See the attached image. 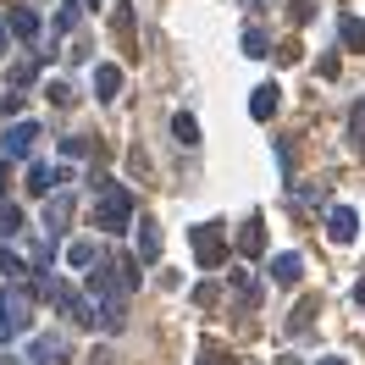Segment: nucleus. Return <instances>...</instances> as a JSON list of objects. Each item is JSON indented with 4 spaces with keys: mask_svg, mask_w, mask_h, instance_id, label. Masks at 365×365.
Listing matches in <instances>:
<instances>
[{
    "mask_svg": "<svg viewBox=\"0 0 365 365\" xmlns=\"http://www.w3.org/2000/svg\"><path fill=\"white\" fill-rule=\"evenodd\" d=\"M327 232H332V244H354V238H360V216H354L349 205H338L332 216H327Z\"/></svg>",
    "mask_w": 365,
    "mask_h": 365,
    "instance_id": "obj_8",
    "label": "nucleus"
},
{
    "mask_svg": "<svg viewBox=\"0 0 365 365\" xmlns=\"http://www.w3.org/2000/svg\"><path fill=\"white\" fill-rule=\"evenodd\" d=\"M6 28H11L17 39H28V45H34V39H39V11H28V6H11V11H6Z\"/></svg>",
    "mask_w": 365,
    "mask_h": 365,
    "instance_id": "obj_12",
    "label": "nucleus"
},
{
    "mask_svg": "<svg viewBox=\"0 0 365 365\" xmlns=\"http://www.w3.org/2000/svg\"><path fill=\"white\" fill-rule=\"evenodd\" d=\"M299 56H304V45H294V39L277 45V61H282V67H299Z\"/></svg>",
    "mask_w": 365,
    "mask_h": 365,
    "instance_id": "obj_29",
    "label": "nucleus"
},
{
    "mask_svg": "<svg viewBox=\"0 0 365 365\" xmlns=\"http://www.w3.org/2000/svg\"><path fill=\"white\" fill-rule=\"evenodd\" d=\"M34 138H39V122H17L11 133H6V160H23L34 150Z\"/></svg>",
    "mask_w": 365,
    "mask_h": 365,
    "instance_id": "obj_11",
    "label": "nucleus"
},
{
    "mask_svg": "<svg viewBox=\"0 0 365 365\" xmlns=\"http://www.w3.org/2000/svg\"><path fill=\"white\" fill-rule=\"evenodd\" d=\"M244 6H250V11H260V6H266V0H244Z\"/></svg>",
    "mask_w": 365,
    "mask_h": 365,
    "instance_id": "obj_37",
    "label": "nucleus"
},
{
    "mask_svg": "<svg viewBox=\"0 0 365 365\" xmlns=\"http://www.w3.org/2000/svg\"><path fill=\"white\" fill-rule=\"evenodd\" d=\"M23 232V210L17 205H0V238H17Z\"/></svg>",
    "mask_w": 365,
    "mask_h": 365,
    "instance_id": "obj_26",
    "label": "nucleus"
},
{
    "mask_svg": "<svg viewBox=\"0 0 365 365\" xmlns=\"http://www.w3.org/2000/svg\"><path fill=\"white\" fill-rule=\"evenodd\" d=\"M50 188H56V166L34 160V166H28V194H50Z\"/></svg>",
    "mask_w": 365,
    "mask_h": 365,
    "instance_id": "obj_17",
    "label": "nucleus"
},
{
    "mask_svg": "<svg viewBox=\"0 0 365 365\" xmlns=\"http://www.w3.org/2000/svg\"><path fill=\"white\" fill-rule=\"evenodd\" d=\"M299 272H304V266H299V255H277V260H272V282H277V288H294Z\"/></svg>",
    "mask_w": 365,
    "mask_h": 365,
    "instance_id": "obj_15",
    "label": "nucleus"
},
{
    "mask_svg": "<svg viewBox=\"0 0 365 365\" xmlns=\"http://www.w3.org/2000/svg\"><path fill=\"white\" fill-rule=\"evenodd\" d=\"M277 106H282V89H277V83H260V89L250 94V116L255 122H272Z\"/></svg>",
    "mask_w": 365,
    "mask_h": 365,
    "instance_id": "obj_10",
    "label": "nucleus"
},
{
    "mask_svg": "<svg viewBox=\"0 0 365 365\" xmlns=\"http://www.w3.org/2000/svg\"><path fill=\"white\" fill-rule=\"evenodd\" d=\"M338 34H343V50H365V17H343Z\"/></svg>",
    "mask_w": 365,
    "mask_h": 365,
    "instance_id": "obj_19",
    "label": "nucleus"
},
{
    "mask_svg": "<svg viewBox=\"0 0 365 365\" xmlns=\"http://www.w3.org/2000/svg\"><path fill=\"white\" fill-rule=\"evenodd\" d=\"M67 222H72V194H67V188L45 194V238H50V244L67 232Z\"/></svg>",
    "mask_w": 365,
    "mask_h": 365,
    "instance_id": "obj_6",
    "label": "nucleus"
},
{
    "mask_svg": "<svg viewBox=\"0 0 365 365\" xmlns=\"http://www.w3.org/2000/svg\"><path fill=\"white\" fill-rule=\"evenodd\" d=\"M78 17H83V0H61V17H56V34L78 28Z\"/></svg>",
    "mask_w": 365,
    "mask_h": 365,
    "instance_id": "obj_27",
    "label": "nucleus"
},
{
    "mask_svg": "<svg viewBox=\"0 0 365 365\" xmlns=\"http://www.w3.org/2000/svg\"><path fill=\"white\" fill-rule=\"evenodd\" d=\"M11 111H23V94H0V116H11Z\"/></svg>",
    "mask_w": 365,
    "mask_h": 365,
    "instance_id": "obj_32",
    "label": "nucleus"
},
{
    "mask_svg": "<svg viewBox=\"0 0 365 365\" xmlns=\"http://www.w3.org/2000/svg\"><path fill=\"white\" fill-rule=\"evenodd\" d=\"M321 316V304H316V299H310V294H304V299H299V304H294V316H288V332H304V327H310V321H316Z\"/></svg>",
    "mask_w": 365,
    "mask_h": 365,
    "instance_id": "obj_18",
    "label": "nucleus"
},
{
    "mask_svg": "<svg viewBox=\"0 0 365 365\" xmlns=\"http://www.w3.org/2000/svg\"><path fill=\"white\" fill-rule=\"evenodd\" d=\"M238 255H250V260L266 255V222H260V216H250V222L238 227Z\"/></svg>",
    "mask_w": 365,
    "mask_h": 365,
    "instance_id": "obj_9",
    "label": "nucleus"
},
{
    "mask_svg": "<svg viewBox=\"0 0 365 365\" xmlns=\"http://www.w3.org/2000/svg\"><path fill=\"white\" fill-rule=\"evenodd\" d=\"M354 304H365V282H360V288H354Z\"/></svg>",
    "mask_w": 365,
    "mask_h": 365,
    "instance_id": "obj_36",
    "label": "nucleus"
},
{
    "mask_svg": "<svg viewBox=\"0 0 365 365\" xmlns=\"http://www.w3.org/2000/svg\"><path fill=\"white\" fill-rule=\"evenodd\" d=\"M111 34L122 39V45H133V6H128V0L116 6V17H111Z\"/></svg>",
    "mask_w": 365,
    "mask_h": 365,
    "instance_id": "obj_22",
    "label": "nucleus"
},
{
    "mask_svg": "<svg viewBox=\"0 0 365 365\" xmlns=\"http://www.w3.org/2000/svg\"><path fill=\"white\" fill-rule=\"evenodd\" d=\"M0 272H6V282H23V272H28V266H23V255L0 244Z\"/></svg>",
    "mask_w": 365,
    "mask_h": 365,
    "instance_id": "obj_23",
    "label": "nucleus"
},
{
    "mask_svg": "<svg viewBox=\"0 0 365 365\" xmlns=\"http://www.w3.org/2000/svg\"><path fill=\"white\" fill-rule=\"evenodd\" d=\"M349 144H354V150L365 155V100L354 106V111H349Z\"/></svg>",
    "mask_w": 365,
    "mask_h": 365,
    "instance_id": "obj_24",
    "label": "nucleus"
},
{
    "mask_svg": "<svg viewBox=\"0 0 365 365\" xmlns=\"http://www.w3.org/2000/svg\"><path fill=\"white\" fill-rule=\"evenodd\" d=\"M34 78H39V56H28V61H17V67L6 72V83H11V89H28Z\"/></svg>",
    "mask_w": 365,
    "mask_h": 365,
    "instance_id": "obj_20",
    "label": "nucleus"
},
{
    "mask_svg": "<svg viewBox=\"0 0 365 365\" xmlns=\"http://www.w3.org/2000/svg\"><path fill=\"white\" fill-rule=\"evenodd\" d=\"M0 365H17V360H0Z\"/></svg>",
    "mask_w": 365,
    "mask_h": 365,
    "instance_id": "obj_38",
    "label": "nucleus"
},
{
    "mask_svg": "<svg viewBox=\"0 0 365 365\" xmlns=\"http://www.w3.org/2000/svg\"><path fill=\"white\" fill-rule=\"evenodd\" d=\"M288 17H294V23H310V17H316V6H310V0H288Z\"/></svg>",
    "mask_w": 365,
    "mask_h": 365,
    "instance_id": "obj_30",
    "label": "nucleus"
},
{
    "mask_svg": "<svg viewBox=\"0 0 365 365\" xmlns=\"http://www.w3.org/2000/svg\"><path fill=\"white\" fill-rule=\"evenodd\" d=\"M39 294H45V299H50V304H56V310H61L67 321H78V327H94V310H89V299L78 294L72 282H61V277H45V288H39Z\"/></svg>",
    "mask_w": 365,
    "mask_h": 365,
    "instance_id": "obj_3",
    "label": "nucleus"
},
{
    "mask_svg": "<svg viewBox=\"0 0 365 365\" xmlns=\"http://www.w3.org/2000/svg\"><path fill=\"white\" fill-rule=\"evenodd\" d=\"M128 222H133V194H128L122 182L106 178L100 188H94V227L100 232H122Z\"/></svg>",
    "mask_w": 365,
    "mask_h": 365,
    "instance_id": "obj_1",
    "label": "nucleus"
},
{
    "mask_svg": "<svg viewBox=\"0 0 365 365\" xmlns=\"http://www.w3.org/2000/svg\"><path fill=\"white\" fill-rule=\"evenodd\" d=\"M94 100H116V89H122V67H111V61H100V67H94Z\"/></svg>",
    "mask_w": 365,
    "mask_h": 365,
    "instance_id": "obj_13",
    "label": "nucleus"
},
{
    "mask_svg": "<svg viewBox=\"0 0 365 365\" xmlns=\"http://www.w3.org/2000/svg\"><path fill=\"white\" fill-rule=\"evenodd\" d=\"M28 327H34V288H23V282L0 288V343L23 338Z\"/></svg>",
    "mask_w": 365,
    "mask_h": 365,
    "instance_id": "obj_2",
    "label": "nucleus"
},
{
    "mask_svg": "<svg viewBox=\"0 0 365 365\" xmlns=\"http://www.w3.org/2000/svg\"><path fill=\"white\" fill-rule=\"evenodd\" d=\"M133 260L138 266H155L160 260V227H155V216H138V232H133Z\"/></svg>",
    "mask_w": 365,
    "mask_h": 365,
    "instance_id": "obj_7",
    "label": "nucleus"
},
{
    "mask_svg": "<svg viewBox=\"0 0 365 365\" xmlns=\"http://www.w3.org/2000/svg\"><path fill=\"white\" fill-rule=\"evenodd\" d=\"M0 56H6V17H0Z\"/></svg>",
    "mask_w": 365,
    "mask_h": 365,
    "instance_id": "obj_35",
    "label": "nucleus"
},
{
    "mask_svg": "<svg viewBox=\"0 0 365 365\" xmlns=\"http://www.w3.org/2000/svg\"><path fill=\"white\" fill-rule=\"evenodd\" d=\"M45 94H50V106H61V111H67L72 100H78V94H72V89H67V83H50V89H45Z\"/></svg>",
    "mask_w": 365,
    "mask_h": 365,
    "instance_id": "obj_28",
    "label": "nucleus"
},
{
    "mask_svg": "<svg viewBox=\"0 0 365 365\" xmlns=\"http://www.w3.org/2000/svg\"><path fill=\"white\" fill-rule=\"evenodd\" d=\"M188 244H194V260H200V272H216V266L227 260V238H222V227H210V222L188 227Z\"/></svg>",
    "mask_w": 365,
    "mask_h": 365,
    "instance_id": "obj_4",
    "label": "nucleus"
},
{
    "mask_svg": "<svg viewBox=\"0 0 365 365\" xmlns=\"http://www.w3.org/2000/svg\"><path fill=\"white\" fill-rule=\"evenodd\" d=\"M6 182H11V160H0V200H6Z\"/></svg>",
    "mask_w": 365,
    "mask_h": 365,
    "instance_id": "obj_33",
    "label": "nucleus"
},
{
    "mask_svg": "<svg viewBox=\"0 0 365 365\" xmlns=\"http://www.w3.org/2000/svg\"><path fill=\"white\" fill-rule=\"evenodd\" d=\"M316 365H349V360H338V354H327V360H316Z\"/></svg>",
    "mask_w": 365,
    "mask_h": 365,
    "instance_id": "obj_34",
    "label": "nucleus"
},
{
    "mask_svg": "<svg viewBox=\"0 0 365 365\" xmlns=\"http://www.w3.org/2000/svg\"><path fill=\"white\" fill-rule=\"evenodd\" d=\"M299 205H327V188H321V182H316V188H304V194H299Z\"/></svg>",
    "mask_w": 365,
    "mask_h": 365,
    "instance_id": "obj_31",
    "label": "nucleus"
},
{
    "mask_svg": "<svg viewBox=\"0 0 365 365\" xmlns=\"http://www.w3.org/2000/svg\"><path fill=\"white\" fill-rule=\"evenodd\" d=\"M94 260H100V250H94V244H72V250H67V266H78V272H89Z\"/></svg>",
    "mask_w": 365,
    "mask_h": 365,
    "instance_id": "obj_25",
    "label": "nucleus"
},
{
    "mask_svg": "<svg viewBox=\"0 0 365 365\" xmlns=\"http://www.w3.org/2000/svg\"><path fill=\"white\" fill-rule=\"evenodd\" d=\"M244 56H255V61H260V56H272V39H266V28H244Z\"/></svg>",
    "mask_w": 365,
    "mask_h": 365,
    "instance_id": "obj_21",
    "label": "nucleus"
},
{
    "mask_svg": "<svg viewBox=\"0 0 365 365\" xmlns=\"http://www.w3.org/2000/svg\"><path fill=\"white\" fill-rule=\"evenodd\" d=\"M89 6H100V0H89Z\"/></svg>",
    "mask_w": 365,
    "mask_h": 365,
    "instance_id": "obj_39",
    "label": "nucleus"
},
{
    "mask_svg": "<svg viewBox=\"0 0 365 365\" xmlns=\"http://www.w3.org/2000/svg\"><path fill=\"white\" fill-rule=\"evenodd\" d=\"M172 138H178L182 150H200V122H194L188 111H178L172 116Z\"/></svg>",
    "mask_w": 365,
    "mask_h": 365,
    "instance_id": "obj_14",
    "label": "nucleus"
},
{
    "mask_svg": "<svg viewBox=\"0 0 365 365\" xmlns=\"http://www.w3.org/2000/svg\"><path fill=\"white\" fill-rule=\"evenodd\" d=\"M67 360H72V343L61 332H39L28 343V365H67Z\"/></svg>",
    "mask_w": 365,
    "mask_h": 365,
    "instance_id": "obj_5",
    "label": "nucleus"
},
{
    "mask_svg": "<svg viewBox=\"0 0 365 365\" xmlns=\"http://www.w3.org/2000/svg\"><path fill=\"white\" fill-rule=\"evenodd\" d=\"M61 155H67V160H83V155H100V144H94L89 133H67V138H61Z\"/></svg>",
    "mask_w": 365,
    "mask_h": 365,
    "instance_id": "obj_16",
    "label": "nucleus"
}]
</instances>
